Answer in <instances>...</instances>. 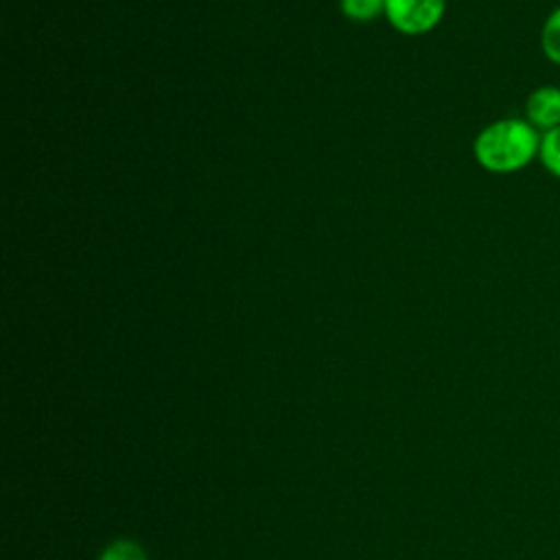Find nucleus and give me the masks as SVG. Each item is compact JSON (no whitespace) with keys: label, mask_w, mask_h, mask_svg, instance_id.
Segmentation results:
<instances>
[{"label":"nucleus","mask_w":560,"mask_h":560,"mask_svg":"<svg viewBox=\"0 0 560 560\" xmlns=\"http://www.w3.org/2000/svg\"><path fill=\"white\" fill-rule=\"evenodd\" d=\"M540 131L525 118L508 116L486 125L472 140L475 162L492 175H512L538 160Z\"/></svg>","instance_id":"1"},{"label":"nucleus","mask_w":560,"mask_h":560,"mask_svg":"<svg viewBox=\"0 0 560 560\" xmlns=\"http://www.w3.org/2000/svg\"><path fill=\"white\" fill-rule=\"evenodd\" d=\"M446 0H385V18L402 35L431 33L444 18Z\"/></svg>","instance_id":"2"},{"label":"nucleus","mask_w":560,"mask_h":560,"mask_svg":"<svg viewBox=\"0 0 560 560\" xmlns=\"http://www.w3.org/2000/svg\"><path fill=\"white\" fill-rule=\"evenodd\" d=\"M540 133L560 127V88L538 85L525 98V116Z\"/></svg>","instance_id":"3"},{"label":"nucleus","mask_w":560,"mask_h":560,"mask_svg":"<svg viewBox=\"0 0 560 560\" xmlns=\"http://www.w3.org/2000/svg\"><path fill=\"white\" fill-rule=\"evenodd\" d=\"M540 50L553 66H560V4L549 11L540 28Z\"/></svg>","instance_id":"4"},{"label":"nucleus","mask_w":560,"mask_h":560,"mask_svg":"<svg viewBox=\"0 0 560 560\" xmlns=\"http://www.w3.org/2000/svg\"><path fill=\"white\" fill-rule=\"evenodd\" d=\"M538 162L549 175L560 179V127L540 133Z\"/></svg>","instance_id":"5"},{"label":"nucleus","mask_w":560,"mask_h":560,"mask_svg":"<svg viewBox=\"0 0 560 560\" xmlns=\"http://www.w3.org/2000/svg\"><path fill=\"white\" fill-rule=\"evenodd\" d=\"M339 9L352 22H372L385 15V0H339Z\"/></svg>","instance_id":"6"},{"label":"nucleus","mask_w":560,"mask_h":560,"mask_svg":"<svg viewBox=\"0 0 560 560\" xmlns=\"http://www.w3.org/2000/svg\"><path fill=\"white\" fill-rule=\"evenodd\" d=\"M101 560H147V556L140 545L131 540H116L103 551Z\"/></svg>","instance_id":"7"}]
</instances>
